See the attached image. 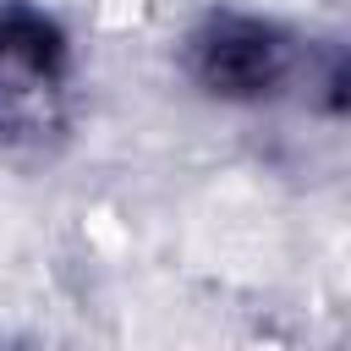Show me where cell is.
Here are the masks:
<instances>
[{
  "mask_svg": "<svg viewBox=\"0 0 351 351\" xmlns=\"http://www.w3.org/2000/svg\"><path fill=\"white\" fill-rule=\"evenodd\" d=\"M197 71L214 93L225 99H252L269 93L285 71V49L263 22H219L197 44Z\"/></svg>",
  "mask_w": 351,
  "mask_h": 351,
  "instance_id": "6da1fadb",
  "label": "cell"
}]
</instances>
